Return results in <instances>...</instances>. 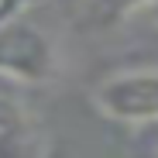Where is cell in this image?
Instances as JSON below:
<instances>
[{
  "label": "cell",
  "mask_w": 158,
  "mask_h": 158,
  "mask_svg": "<svg viewBox=\"0 0 158 158\" xmlns=\"http://www.w3.org/2000/svg\"><path fill=\"white\" fill-rule=\"evenodd\" d=\"M59 72V48L38 24L10 21L0 28V79L48 83Z\"/></svg>",
  "instance_id": "cell-1"
},
{
  "label": "cell",
  "mask_w": 158,
  "mask_h": 158,
  "mask_svg": "<svg viewBox=\"0 0 158 158\" xmlns=\"http://www.w3.org/2000/svg\"><path fill=\"white\" fill-rule=\"evenodd\" d=\"M93 103L103 117L120 124L158 120V69L117 72L93 89Z\"/></svg>",
  "instance_id": "cell-2"
},
{
  "label": "cell",
  "mask_w": 158,
  "mask_h": 158,
  "mask_svg": "<svg viewBox=\"0 0 158 158\" xmlns=\"http://www.w3.org/2000/svg\"><path fill=\"white\" fill-rule=\"evenodd\" d=\"M48 138L17 89L0 83V158H45Z\"/></svg>",
  "instance_id": "cell-3"
},
{
  "label": "cell",
  "mask_w": 158,
  "mask_h": 158,
  "mask_svg": "<svg viewBox=\"0 0 158 158\" xmlns=\"http://www.w3.org/2000/svg\"><path fill=\"white\" fill-rule=\"evenodd\" d=\"M141 7H151V0H89V14L103 24H117L131 14H138Z\"/></svg>",
  "instance_id": "cell-4"
},
{
  "label": "cell",
  "mask_w": 158,
  "mask_h": 158,
  "mask_svg": "<svg viewBox=\"0 0 158 158\" xmlns=\"http://www.w3.org/2000/svg\"><path fill=\"white\" fill-rule=\"evenodd\" d=\"M31 4H35V0H0V28L10 24V21H17Z\"/></svg>",
  "instance_id": "cell-5"
},
{
  "label": "cell",
  "mask_w": 158,
  "mask_h": 158,
  "mask_svg": "<svg viewBox=\"0 0 158 158\" xmlns=\"http://www.w3.org/2000/svg\"><path fill=\"white\" fill-rule=\"evenodd\" d=\"M148 10H151V17L158 21V0H151V7H148Z\"/></svg>",
  "instance_id": "cell-6"
}]
</instances>
